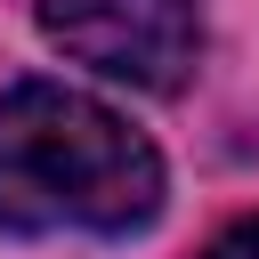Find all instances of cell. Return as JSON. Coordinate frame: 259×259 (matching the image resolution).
Returning <instances> with one entry per match:
<instances>
[{
    "label": "cell",
    "mask_w": 259,
    "mask_h": 259,
    "mask_svg": "<svg viewBox=\"0 0 259 259\" xmlns=\"http://www.w3.org/2000/svg\"><path fill=\"white\" fill-rule=\"evenodd\" d=\"M162 210V154L81 89L16 81L0 97V227L130 235Z\"/></svg>",
    "instance_id": "cell-1"
},
{
    "label": "cell",
    "mask_w": 259,
    "mask_h": 259,
    "mask_svg": "<svg viewBox=\"0 0 259 259\" xmlns=\"http://www.w3.org/2000/svg\"><path fill=\"white\" fill-rule=\"evenodd\" d=\"M40 32L130 89H178L202 57V24L186 0H40Z\"/></svg>",
    "instance_id": "cell-2"
},
{
    "label": "cell",
    "mask_w": 259,
    "mask_h": 259,
    "mask_svg": "<svg viewBox=\"0 0 259 259\" xmlns=\"http://www.w3.org/2000/svg\"><path fill=\"white\" fill-rule=\"evenodd\" d=\"M210 259H259V219H243V227H227V235L210 243Z\"/></svg>",
    "instance_id": "cell-3"
}]
</instances>
